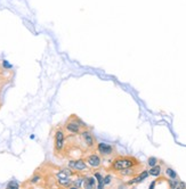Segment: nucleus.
I'll use <instances>...</instances> for the list:
<instances>
[{"label":"nucleus","mask_w":186,"mask_h":189,"mask_svg":"<svg viewBox=\"0 0 186 189\" xmlns=\"http://www.w3.org/2000/svg\"><path fill=\"white\" fill-rule=\"evenodd\" d=\"M69 167L74 172L78 173H84V172H89L90 167L88 166L85 158H78V160H70L69 161Z\"/></svg>","instance_id":"obj_5"},{"label":"nucleus","mask_w":186,"mask_h":189,"mask_svg":"<svg viewBox=\"0 0 186 189\" xmlns=\"http://www.w3.org/2000/svg\"><path fill=\"white\" fill-rule=\"evenodd\" d=\"M97 150L98 153L103 156H111V155L114 153V148L113 146H111L110 143H99L97 145Z\"/></svg>","instance_id":"obj_7"},{"label":"nucleus","mask_w":186,"mask_h":189,"mask_svg":"<svg viewBox=\"0 0 186 189\" xmlns=\"http://www.w3.org/2000/svg\"><path fill=\"white\" fill-rule=\"evenodd\" d=\"M63 128H64L65 132H68L72 136H75V134H80V132L82 131L86 126L75 115H71L66 120Z\"/></svg>","instance_id":"obj_3"},{"label":"nucleus","mask_w":186,"mask_h":189,"mask_svg":"<svg viewBox=\"0 0 186 189\" xmlns=\"http://www.w3.org/2000/svg\"><path fill=\"white\" fill-rule=\"evenodd\" d=\"M0 106H1V104H0Z\"/></svg>","instance_id":"obj_15"},{"label":"nucleus","mask_w":186,"mask_h":189,"mask_svg":"<svg viewBox=\"0 0 186 189\" xmlns=\"http://www.w3.org/2000/svg\"><path fill=\"white\" fill-rule=\"evenodd\" d=\"M157 162H158V160H157L155 157H150V158H148V165L150 166L157 165Z\"/></svg>","instance_id":"obj_13"},{"label":"nucleus","mask_w":186,"mask_h":189,"mask_svg":"<svg viewBox=\"0 0 186 189\" xmlns=\"http://www.w3.org/2000/svg\"><path fill=\"white\" fill-rule=\"evenodd\" d=\"M80 138H81V141L84 143V145L86 146V148L89 149V150H95L97 149V143L95 141V138L93 136L90 130H88L87 128H85L82 131L80 132Z\"/></svg>","instance_id":"obj_4"},{"label":"nucleus","mask_w":186,"mask_h":189,"mask_svg":"<svg viewBox=\"0 0 186 189\" xmlns=\"http://www.w3.org/2000/svg\"><path fill=\"white\" fill-rule=\"evenodd\" d=\"M85 161L87 162V164H88V166H89L90 169H99L102 165L101 156L95 154V153L87 155V156L85 157Z\"/></svg>","instance_id":"obj_6"},{"label":"nucleus","mask_w":186,"mask_h":189,"mask_svg":"<svg viewBox=\"0 0 186 189\" xmlns=\"http://www.w3.org/2000/svg\"><path fill=\"white\" fill-rule=\"evenodd\" d=\"M148 177V171H143L142 173H139V176H137L136 178H134L129 183H139L143 180H145Z\"/></svg>","instance_id":"obj_10"},{"label":"nucleus","mask_w":186,"mask_h":189,"mask_svg":"<svg viewBox=\"0 0 186 189\" xmlns=\"http://www.w3.org/2000/svg\"><path fill=\"white\" fill-rule=\"evenodd\" d=\"M160 173H161V167L159 165L151 166V170L148 171V174H150V176H153V177H159Z\"/></svg>","instance_id":"obj_11"},{"label":"nucleus","mask_w":186,"mask_h":189,"mask_svg":"<svg viewBox=\"0 0 186 189\" xmlns=\"http://www.w3.org/2000/svg\"><path fill=\"white\" fill-rule=\"evenodd\" d=\"M66 150V139H65V130L62 126H58L54 133V154L57 157H63Z\"/></svg>","instance_id":"obj_2"},{"label":"nucleus","mask_w":186,"mask_h":189,"mask_svg":"<svg viewBox=\"0 0 186 189\" xmlns=\"http://www.w3.org/2000/svg\"><path fill=\"white\" fill-rule=\"evenodd\" d=\"M166 173L169 176L170 179H176L177 178V174H176V172L172 170V169H167V171H166Z\"/></svg>","instance_id":"obj_12"},{"label":"nucleus","mask_w":186,"mask_h":189,"mask_svg":"<svg viewBox=\"0 0 186 189\" xmlns=\"http://www.w3.org/2000/svg\"><path fill=\"white\" fill-rule=\"evenodd\" d=\"M42 180H44L42 174H40L39 172H35L33 176H32V178H30V179H29L28 182L30 183V186H34V185H38V183H40Z\"/></svg>","instance_id":"obj_8"},{"label":"nucleus","mask_w":186,"mask_h":189,"mask_svg":"<svg viewBox=\"0 0 186 189\" xmlns=\"http://www.w3.org/2000/svg\"><path fill=\"white\" fill-rule=\"evenodd\" d=\"M134 166H139V162L136 160L133 156H117L114 160L112 161L111 165H110V170L114 173L122 171V170H127Z\"/></svg>","instance_id":"obj_1"},{"label":"nucleus","mask_w":186,"mask_h":189,"mask_svg":"<svg viewBox=\"0 0 186 189\" xmlns=\"http://www.w3.org/2000/svg\"><path fill=\"white\" fill-rule=\"evenodd\" d=\"M96 185V180L93 177H86L84 179V187L87 189L94 188Z\"/></svg>","instance_id":"obj_9"},{"label":"nucleus","mask_w":186,"mask_h":189,"mask_svg":"<svg viewBox=\"0 0 186 189\" xmlns=\"http://www.w3.org/2000/svg\"><path fill=\"white\" fill-rule=\"evenodd\" d=\"M7 187H8V188H11V187H13V188H17V187H18V185L15 183V182H9Z\"/></svg>","instance_id":"obj_14"}]
</instances>
